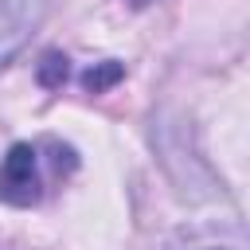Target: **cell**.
Listing matches in <instances>:
<instances>
[{
  "mask_svg": "<svg viewBox=\"0 0 250 250\" xmlns=\"http://www.w3.org/2000/svg\"><path fill=\"white\" fill-rule=\"evenodd\" d=\"M51 176H62V168H47L43 145L20 141L0 160V203L8 207H35L47 195Z\"/></svg>",
  "mask_w": 250,
  "mask_h": 250,
  "instance_id": "obj_1",
  "label": "cell"
},
{
  "mask_svg": "<svg viewBox=\"0 0 250 250\" xmlns=\"http://www.w3.org/2000/svg\"><path fill=\"white\" fill-rule=\"evenodd\" d=\"M47 20V0H0V70L31 43Z\"/></svg>",
  "mask_w": 250,
  "mask_h": 250,
  "instance_id": "obj_2",
  "label": "cell"
},
{
  "mask_svg": "<svg viewBox=\"0 0 250 250\" xmlns=\"http://www.w3.org/2000/svg\"><path fill=\"white\" fill-rule=\"evenodd\" d=\"M121 74H125V66H121V62H113V59H105V62L90 66V70L82 74V82H86V90H90V94H102V90H109Z\"/></svg>",
  "mask_w": 250,
  "mask_h": 250,
  "instance_id": "obj_3",
  "label": "cell"
},
{
  "mask_svg": "<svg viewBox=\"0 0 250 250\" xmlns=\"http://www.w3.org/2000/svg\"><path fill=\"white\" fill-rule=\"evenodd\" d=\"M39 82H43L47 90H59V86L66 82V55L47 51V55H43V62H39Z\"/></svg>",
  "mask_w": 250,
  "mask_h": 250,
  "instance_id": "obj_4",
  "label": "cell"
},
{
  "mask_svg": "<svg viewBox=\"0 0 250 250\" xmlns=\"http://www.w3.org/2000/svg\"><path fill=\"white\" fill-rule=\"evenodd\" d=\"M133 4H148V0H133Z\"/></svg>",
  "mask_w": 250,
  "mask_h": 250,
  "instance_id": "obj_5",
  "label": "cell"
}]
</instances>
